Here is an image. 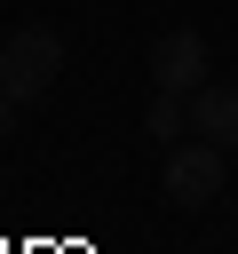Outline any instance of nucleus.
<instances>
[{
  "label": "nucleus",
  "instance_id": "obj_3",
  "mask_svg": "<svg viewBox=\"0 0 238 254\" xmlns=\"http://www.w3.org/2000/svg\"><path fill=\"white\" fill-rule=\"evenodd\" d=\"M167 198H175V206L222 198V143H182V151H167Z\"/></svg>",
  "mask_w": 238,
  "mask_h": 254
},
{
  "label": "nucleus",
  "instance_id": "obj_2",
  "mask_svg": "<svg viewBox=\"0 0 238 254\" xmlns=\"http://www.w3.org/2000/svg\"><path fill=\"white\" fill-rule=\"evenodd\" d=\"M151 87L159 95H198L206 87V40L182 24V32H159V48H151Z\"/></svg>",
  "mask_w": 238,
  "mask_h": 254
},
{
  "label": "nucleus",
  "instance_id": "obj_5",
  "mask_svg": "<svg viewBox=\"0 0 238 254\" xmlns=\"http://www.w3.org/2000/svg\"><path fill=\"white\" fill-rule=\"evenodd\" d=\"M182 103H190V95H151L143 127H151V135H182V127H190V111H182Z\"/></svg>",
  "mask_w": 238,
  "mask_h": 254
},
{
  "label": "nucleus",
  "instance_id": "obj_4",
  "mask_svg": "<svg viewBox=\"0 0 238 254\" xmlns=\"http://www.w3.org/2000/svg\"><path fill=\"white\" fill-rule=\"evenodd\" d=\"M190 127L222 151H238V87H198L190 95Z\"/></svg>",
  "mask_w": 238,
  "mask_h": 254
},
{
  "label": "nucleus",
  "instance_id": "obj_1",
  "mask_svg": "<svg viewBox=\"0 0 238 254\" xmlns=\"http://www.w3.org/2000/svg\"><path fill=\"white\" fill-rule=\"evenodd\" d=\"M56 71H63V40L48 24H24V32L0 40V95L8 103H40L56 87Z\"/></svg>",
  "mask_w": 238,
  "mask_h": 254
},
{
  "label": "nucleus",
  "instance_id": "obj_6",
  "mask_svg": "<svg viewBox=\"0 0 238 254\" xmlns=\"http://www.w3.org/2000/svg\"><path fill=\"white\" fill-rule=\"evenodd\" d=\"M8 135H16V103L0 95V143H8Z\"/></svg>",
  "mask_w": 238,
  "mask_h": 254
}]
</instances>
